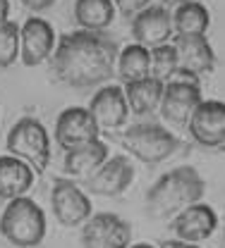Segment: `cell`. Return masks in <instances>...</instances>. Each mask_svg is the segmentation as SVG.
I'll return each mask as SVG.
<instances>
[{"label":"cell","mask_w":225,"mask_h":248,"mask_svg":"<svg viewBox=\"0 0 225 248\" xmlns=\"http://www.w3.org/2000/svg\"><path fill=\"white\" fill-rule=\"evenodd\" d=\"M118 53V43L103 31H69L58 38L51 67L65 86L87 91L115 74Z\"/></svg>","instance_id":"6da1fadb"},{"label":"cell","mask_w":225,"mask_h":248,"mask_svg":"<svg viewBox=\"0 0 225 248\" xmlns=\"http://www.w3.org/2000/svg\"><path fill=\"white\" fill-rule=\"evenodd\" d=\"M206 184L194 167H177L163 174L146 193V208L154 217H170L182 213L204 198Z\"/></svg>","instance_id":"7a4b0ae2"},{"label":"cell","mask_w":225,"mask_h":248,"mask_svg":"<svg viewBox=\"0 0 225 248\" xmlns=\"http://www.w3.org/2000/svg\"><path fill=\"white\" fill-rule=\"evenodd\" d=\"M0 234L17 248L38 246L46 236V213L27 196L7 201L0 215Z\"/></svg>","instance_id":"3957f363"},{"label":"cell","mask_w":225,"mask_h":248,"mask_svg":"<svg viewBox=\"0 0 225 248\" xmlns=\"http://www.w3.org/2000/svg\"><path fill=\"white\" fill-rule=\"evenodd\" d=\"M5 146L10 155L24 160L34 172L43 174L51 162V139L46 126L36 117H22L7 131Z\"/></svg>","instance_id":"277c9868"},{"label":"cell","mask_w":225,"mask_h":248,"mask_svg":"<svg viewBox=\"0 0 225 248\" xmlns=\"http://www.w3.org/2000/svg\"><path fill=\"white\" fill-rule=\"evenodd\" d=\"M122 143L137 160H141L146 165H158L177 151L180 139L161 124L141 122L129 126L122 134Z\"/></svg>","instance_id":"5b68a950"},{"label":"cell","mask_w":225,"mask_h":248,"mask_svg":"<svg viewBox=\"0 0 225 248\" xmlns=\"http://www.w3.org/2000/svg\"><path fill=\"white\" fill-rule=\"evenodd\" d=\"M199 103H201L199 77L177 69L175 77L163 84V95L158 108H161V115L165 122L185 126L190 122V117H192V112L196 110Z\"/></svg>","instance_id":"8992f818"},{"label":"cell","mask_w":225,"mask_h":248,"mask_svg":"<svg viewBox=\"0 0 225 248\" xmlns=\"http://www.w3.org/2000/svg\"><path fill=\"white\" fill-rule=\"evenodd\" d=\"M132 227L113 213L91 215L82 227V248H129Z\"/></svg>","instance_id":"52a82bcc"},{"label":"cell","mask_w":225,"mask_h":248,"mask_svg":"<svg viewBox=\"0 0 225 248\" xmlns=\"http://www.w3.org/2000/svg\"><path fill=\"white\" fill-rule=\"evenodd\" d=\"M98 134L101 131L87 108H65L55 120V141L65 153L98 141Z\"/></svg>","instance_id":"ba28073f"},{"label":"cell","mask_w":225,"mask_h":248,"mask_svg":"<svg viewBox=\"0 0 225 248\" xmlns=\"http://www.w3.org/2000/svg\"><path fill=\"white\" fill-rule=\"evenodd\" d=\"M51 205L53 215L63 227L84 224L91 217V201L89 196L69 179H55L51 191Z\"/></svg>","instance_id":"9c48e42d"},{"label":"cell","mask_w":225,"mask_h":248,"mask_svg":"<svg viewBox=\"0 0 225 248\" xmlns=\"http://www.w3.org/2000/svg\"><path fill=\"white\" fill-rule=\"evenodd\" d=\"M55 31L53 27L41 19V17H29L22 29H19V58L24 67H38L41 62L53 58L55 50Z\"/></svg>","instance_id":"30bf717a"},{"label":"cell","mask_w":225,"mask_h":248,"mask_svg":"<svg viewBox=\"0 0 225 248\" xmlns=\"http://www.w3.org/2000/svg\"><path fill=\"white\" fill-rule=\"evenodd\" d=\"M190 134L199 146H225V103L201 100L190 117Z\"/></svg>","instance_id":"8fae6325"},{"label":"cell","mask_w":225,"mask_h":248,"mask_svg":"<svg viewBox=\"0 0 225 248\" xmlns=\"http://www.w3.org/2000/svg\"><path fill=\"white\" fill-rule=\"evenodd\" d=\"M132 36L146 50L165 46L173 36V15L163 5H149L132 19Z\"/></svg>","instance_id":"7c38bea8"},{"label":"cell","mask_w":225,"mask_h":248,"mask_svg":"<svg viewBox=\"0 0 225 248\" xmlns=\"http://www.w3.org/2000/svg\"><path fill=\"white\" fill-rule=\"evenodd\" d=\"M134 182V165L127 155L108 157L87 179V188L98 196H120Z\"/></svg>","instance_id":"4fadbf2b"},{"label":"cell","mask_w":225,"mask_h":248,"mask_svg":"<svg viewBox=\"0 0 225 248\" xmlns=\"http://www.w3.org/2000/svg\"><path fill=\"white\" fill-rule=\"evenodd\" d=\"M96 122L98 131H115L127 122L129 108L125 100V91L120 86H103L91 98L87 108Z\"/></svg>","instance_id":"5bb4252c"},{"label":"cell","mask_w":225,"mask_h":248,"mask_svg":"<svg viewBox=\"0 0 225 248\" xmlns=\"http://www.w3.org/2000/svg\"><path fill=\"white\" fill-rule=\"evenodd\" d=\"M218 227V215L211 205L206 203H194L190 208H185L182 213H177L173 219V229L180 236V241L196 244L208 239Z\"/></svg>","instance_id":"9a60e30c"},{"label":"cell","mask_w":225,"mask_h":248,"mask_svg":"<svg viewBox=\"0 0 225 248\" xmlns=\"http://www.w3.org/2000/svg\"><path fill=\"white\" fill-rule=\"evenodd\" d=\"M175 50L182 72H190L194 77L211 74L216 67V55L206 36H175Z\"/></svg>","instance_id":"2e32d148"},{"label":"cell","mask_w":225,"mask_h":248,"mask_svg":"<svg viewBox=\"0 0 225 248\" xmlns=\"http://www.w3.org/2000/svg\"><path fill=\"white\" fill-rule=\"evenodd\" d=\"M34 172L32 167L15 157V155H0V198L2 201H15L27 196V191L34 184Z\"/></svg>","instance_id":"e0dca14e"},{"label":"cell","mask_w":225,"mask_h":248,"mask_svg":"<svg viewBox=\"0 0 225 248\" xmlns=\"http://www.w3.org/2000/svg\"><path fill=\"white\" fill-rule=\"evenodd\" d=\"M108 157H110V155H108V146L98 139V141L87 143V146H82V148L67 151V153H65V172L72 174V177L89 179Z\"/></svg>","instance_id":"ac0fdd59"},{"label":"cell","mask_w":225,"mask_h":248,"mask_svg":"<svg viewBox=\"0 0 225 248\" xmlns=\"http://www.w3.org/2000/svg\"><path fill=\"white\" fill-rule=\"evenodd\" d=\"M115 19V2L110 0H77L74 22L82 31H103Z\"/></svg>","instance_id":"d6986e66"},{"label":"cell","mask_w":225,"mask_h":248,"mask_svg":"<svg viewBox=\"0 0 225 248\" xmlns=\"http://www.w3.org/2000/svg\"><path fill=\"white\" fill-rule=\"evenodd\" d=\"M125 100H127L129 112L134 115H149L154 112V108L161 105V95H163V84L146 77L141 81L134 84H125Z\"/></svg>","instance_id":"ffe728a7"},{"label":"cell","mask_w":225,"mask_h":248,"mask_svg":"<svg viewBox=\"0 0 225 248\" xmlns=\"http://www.w3.org/2000/svg\"><path fill=\"white\" fill-rule=\"evenodd\" d=\"M211 15L201 2H180L173 12V29L177 36H206Z\"/></svg>","instance_id":"44dd1931"},{"label":"cell","mask_w":225,"mask_h":248,"mask_svg":"<svg viewBox=\"0 0 225 248\" xmlns=\"http://www.w3.org/2000/svg\"><path fill=\"white\" fill-rule=\"evenodd\" d=\"M118 74L125 84H134V81H141L146 77H151L149 67H151V58H149V50L139 43H129L125 46L120 53H118Z\"/></svg>","instance_id":"7402d4cb"},{"label":"cell","mask_w":225,"mask_h":248,"mask_svg":"<svg viewBox=\"0 0 225 248\" xmlns=\"http://www.w3.org/2000/svg\"><path fill=\"white\" fill-rule=\"evenodd\" d=\"M149 58H151V79L156 81H170L175 77V72L180 69V62H177V50L173 43H165V46H158V48H151L149 50Z\"/></svg>","instance_id":"603a6c76"},{"label":"cell","mask_w":225,"mask_h":248,"mask_svg":"<svg viewBox=\"0 0 225 248\" xmlns=\"http://www.w3.org/2000/svg\"><path fill=\"white\" fill-rule=\"evenodd\" d=\"M19 58V24L2 22L0 24V69L12 67Z\"/></svg>","instance_id":"cb8c5ba5"},{"label":"cell","mask_w":225,"mask_h":248,"mask_svg":"<svg viewBox=\"0 0 225 248\" xmlns=\"http://www.w3.org/2000/svg\"><path fill=\"white\" fill-rule=\"evenodd\" d=\"M151 2H146V0H134V2H127V0H120V2H115V7L118 10H122V12H127V15H132V12H141V10H146Z\"/></svg>","instance_id":"d4e9b609"},{"label":"cell","mask_w":225,"mask_h":248,"mask_svg":"<svg viewBox=\"0 0 225 248\" xmlns=\"http://www.w3.org/2000/svg\"><path fill=\"white\" fill-rule=\"evenodd\" d=\"M24 5H27L29 10H46V7L53 5V0H38V2H36V0H27Z\"/></svg>","instance_id":"484cf974"},{"label":"cell","mask_w":225,"mask_h":248,"mask_svg":"<svg viewBox=\"0 0 225 248\" xmlns=\"http://www.w3.org/2000/svg\"><path fill=\"white\" fill-rule=\"evenodd\" d=\"M161 248H199L196 244H187V241H163Z\"/></svg>","instance_id":"4316f807"},{"label":"cell","mask_w":225,"mask_h":248,"mask_svg":"<svg viewBox=\"0 0 225 248\" xmlns=\"http://www.w3.org/2000/svg\"><path fill=\"white\" fill-rule=\"evenodd\" d=\"M7 15H10V2L7 0H0V24L7 22Z\"/></svg>","instance_id":"83f0119b"},{"label":"cell","mask_w":225,"mask_h":248,"mask_svg":"<svg viewBox=\"0 0 225 248\" xmlns=\"http://www.w3.org/2000/svg\"><path fill=\"white\" fill-rule=\"evenodd\" d=\"M129 248H154L151 244H134V246H129Z\"/></svg>","instance_id":"f1b7e54d"}]
</instances>
